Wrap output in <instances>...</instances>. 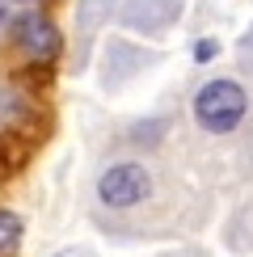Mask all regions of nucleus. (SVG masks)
Listing matches in <instances>:
<instances>
[{"label": "nucleus", "mask_w": 253, "mask_h": 257, "mask_svg": "<svg viewBox=\"0 0 253 257\" xmlns=\"http://www.w3.org/2000/svg\"><path fill=\"white\" fill-rule=\"evenodd\" d=\"M245 110H249V97H245V89H240L236 80H211L194 97V118L211 135L236 131L240 118H245Z\"/></svg>", "instance_id": "f257e3e1"}, {"label": "nucleus", "mask_w": 253, "mask_h": 257, "mask_svg": "<svg viewBox=\"0 0 253 257\" xmlns=\"http://www.w3.org/2000/svg\"><path fill=\"white\" fill-rule=\"evenodd\" d=\"M148 190H152V177H148L144 165H135V160H122V165H110L105 173L97 177V198L105 207H135V202L148 198Z\"/></svg>", "instance_id": "f03ea898"}, {"label": "nucleus", "mask_w": 253, "mask_h": 257, "mask_svg": "<svg viewBox=\"0 0 253 257\" xmlns=\"http://www.w3.org/2000/svg\"><path fill=\"white\" fill-rule=\"evenodd\" d=\"M13 38L21 42V51H26L30 59H55L59 55V34H55V26H51L47 17H21L17 21V30H13Z\"/></svg>", "instance_id": "7ed1b4c3"}, {"label": "nucleus", "mask_w": 253, "mask_h": 257, "mask_svg": "<svg viewBox=\"0 0 253 257\" xmlns=\"http://www.w3.org/2000/svg\"><path fill=\"white\" fill-rule=\"evenodd\" d=\"M17 240H21V219L13 211H0V253H9Z\"/></svg>", "instance_id": "20e7f679"}, {"label": "nucleus", "mask_w": 253, "mask_h": 257, "mask_svg": "<svg viewBox=\"0 0 253 257\" xmlns=\"http://www.w3.org/2000/svg\"><path fill=\"white\" fill-rule=\"evenodd\" d=\"M211 55H215V42H207V38H203V42H194V59H198V63L211 59Z\"/></svg>", "instance_id": "39448f33"}, {"label": "nucleus", "mask_w": 253, "mask_h": 257, "mask_svg": "<svg viewBox=\"0 0 253 257\" xmlns=\"http://www.w3.org/2000/svg\"><path fill=\"white\" fill-rule=\"evenodd\" d=\"M63 257H76V253H63Z\"/></svg>", "instance_id": "423d86ee"}, {"label": "nucleus", "mask_w": 253, "mask_h": 257, "mask_svg": "<svg viewBox=\"0 0 253 257\" xmlns=\"http://www.w3.org/2000/svg\"><path fill=\"white\" fill-rule=\"evenodd\" d=\"M21 5H26V0H21Z\"/></svg>", "instance_id": "0eeeda50"}]
</instances>
